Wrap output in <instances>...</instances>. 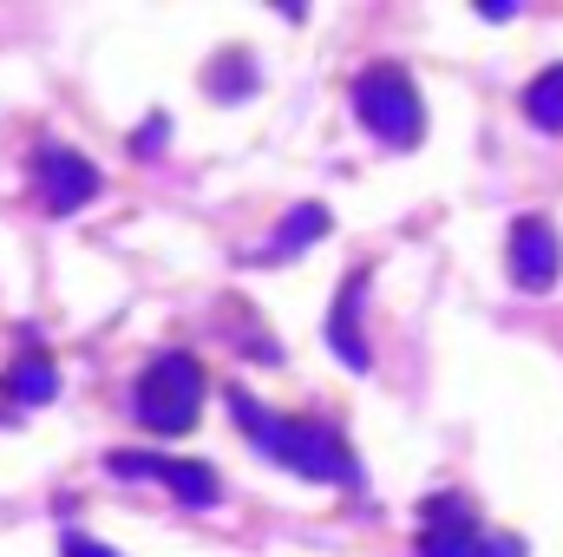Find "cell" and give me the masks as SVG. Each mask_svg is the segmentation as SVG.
<instances>
[{"instance_id": "obj_1", "label": "cell", "mask_w": 563, "mask_h": 557, "mask_svg": "<svg viewBox=\"0 0 563 557\" xmlns=\"http://www.w3.org/2000/svg\"><path fill=\"white\" fill-rule=\"evenodd\" d=\"M230 414H236V426H243V439H250L256 452L282 459L288 472H301V479H314V485L361 492V459H354V446H347L328 419L269 414V407H263L256 394H243V387H230Z\"/></svg>"}, {"instance_id": "obj_2", "label": "cell", "mask_w": 563, "mask_h": 557, "mask_svg": "<svg viewBox=\"0 0 563 557\" xmlns=\"http://www.w3.org/2000/svg\"><path fill=\"white\" fill-rule=\"evenodd\" d=\"M354 119L387 144V151H413L426 139V106H420V86L407 66L380 59L354 79Z\"/></svg>"}, {"instance_id": "obj_3", "label": "cell", "mask_w": 563, "mask_h": 557, "mask_svg": "<svg viewBox=\"0 0 563 557\" xmlns=\"http://www.w3.org/2000/svg\"><path fill=\"white\" fill-rule=\"evenodd\" d=\"M132 407H139V426L157 433V439L190 433L197 414H203V368L190 354H157L132 387Z\"/></svg>"}, {"instance_id": "obj_4", "label": "cell", "mask_w": 563, "mask_h": 557, "mask_svg": "<svg viewBox=\"0 0 563 557\" xmlns=\"http://www.w3.org/2000/svg\"><path fill=\"white\" fill-rule=\"evenodd\" d=\"M413 557H525V538L511 532H478L465 499H426V532Z\"/></svg>"}, {"instance_id": "obj_5", "label": "cell", "mask_w": 563, "mask_h": 557, "mask_svg": "<svg viewBox=\"0 0 563 557\" xmlns=\"http://www.w3.org/2000/svg\"><path fill=\"white\" fill-rule=\"evenodd\" d=\"M106 472H119V479H157L164 492H177V505H197V512H210V505L223 499V479H217L203 459H164V452H112V459H106Z\"/></svg>"}, {"instance_id": "obj_6", "label": "cell", "mask_w": 563, "mask_h": 557, "mask_svg": "<svg viewBox=\"0 0 563 557\" xmlns=\"http://www.w3.org/2000/svg\"><path fill=\"white\" fill-rule=\"evenodd\" d=\"M33 184H40V204L53 217H73V210H86L99 197V164L66 151V144H40L33 151Z\"/></svg>"}, {"instance_id": "obj_7", "label": "cell", "mask_w": 563, "mask_h": 557, "mask_svg": "<svg viewBox=\"0 0 563 557\" xmlns=\"http://www.w3.org/2000/svg\"><path fill=\"white\" fill-rule=\"evenodd\" d=\"M505 263H511V282L531 288V295L558 288V276H563L558 223H551V217H518V223H511V243H505Z\"/></svg>"}, {"instance_id": "obj_8", "label": "cell", "mask_w": 563, "mask_h": 557, "mask_svg": "<svg viewBox=\"0 0 563 557\" xmlns=\"http://www.w3.org/2000/svg\"><path fill=\"white\" fill-rule=\"evenodd\" d=\"M361 295H367V270H354V276L341 282V295H334V308H328V348H334L354 374L374 368V348H367V335H361Z\"/></svg>"}, {"instance_id": "obj_9", "label": "cell", "mask_w": 563, "mask_h": 557, "mask_svg": "<svg viewBox=\"0 0 563 557\" xmlns=\"http://www.w3.org/2000/svg\"><path fill=\"white\" fill-rule=\"evenodd\" d=\"M7 394H13L20 407H46V401L59 394V374H53V361H46V354H20V361L7 368Z\"/></svg>"}, {"instance_id": "obj_10", "label": "cell", "mask_w": 563, "mask_h": 557, "mask_svg": "<svg viewBox=\"0 0 563 557\" xmlns=\"http://www.w3.org/2000/svg\"><path fill=\"white\" fill-rule=\"evenodd\" d=\"M525 119H531L538 132H563V59L544 66V73L525 86Z\"/></svg>"}, {"instance_id": "obj_11", "label": "cell", "mask_w": 563, "mask_h": 557, "mask_svg": "<svg viewBox=\"0 0 563 557\" xmlns=\"http://www.w3.org/2000/svg\"><path fill=\"white\" fill-rule=\"evenodd\" d=\"M321 230H328V210H321V204H295V217H288V223L276 230L269 256H295V250H308Z\"/></svg>"}, {"instance_id": "obj_12", "label": "cell", "mask_w": 563, "mask_h": 557, "mask_svg": "<svg viewBox=\"0 0 563 557\" xmlns=\"http://www.w3.org/2000/svg\"><path fill=\"white\" fill-rule=\"evenodd\" d=\"M203 86H210L217 99H243V92L256 86V66H250V53H243V46H230V53H223V59L203 73Z\"/></svg>"}, {"instance_id": "obj_13", "label": "cell", "mask_w": 563, "mask_h": 557, "mask_svg": "<svg viewBox=\"0 0 563 557\" xmlns=\"http://www.w3.org/2000/svg\"><path fill=\"white\" fill-rule=\"evenodd\" d=\"M59 557H125V551H112V545H99L86 532H59Z\"/></svg>"}]
</instances>
